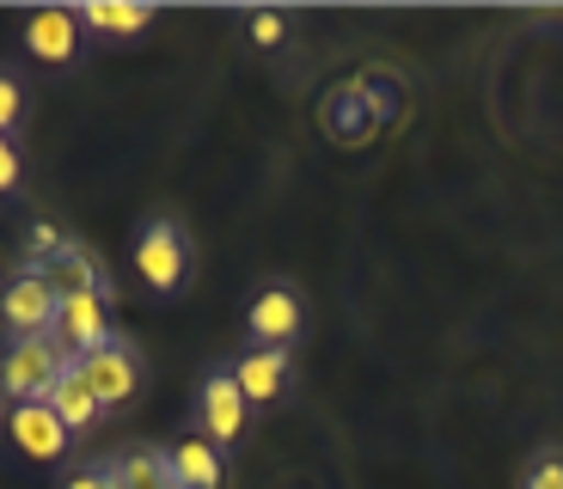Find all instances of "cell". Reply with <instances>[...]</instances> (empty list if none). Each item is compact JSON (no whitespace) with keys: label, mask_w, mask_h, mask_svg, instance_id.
I'll return each instance as SVG.
<instances>
[{"label":"cell","mask_w":563,"mask_h":489,"mask_svg":"<svg viewBox=\"0 0 563 489\" xmlns=\"http://www.w3.org/2000/svg\"><path fill=\"white\" fill-rule=\"evenodd\" d=\"M129 264H135L141 288L154 293V300H178L197 276V245H190V226L178 214H147L135 226V245H129Z\"/></svg>","instance_id":"1"},{"label":"cell","mask_w":563,"mask_h":489,"mask_svg":"<svg viewBox=\"0 0 563 489\" xmlns=\"http://www.w3.org/2000/svg\"><path fill=\"white\" fill-rule=\"evenodd\" d=\"M190 429H197L202 441H214L221 453H233L245 441V429H252V404H245V391H240V379H233L227 362L202 367L197 398H190Z\"/></svg>","instance_id":"2"},{"label":"cell","mask_w":563,"mask_h":489,"mask_svg":"<svg viewBox=\"0 0 563 489\" xmlns=\"http://www.w3.org/2000/svg\"><path fill=\"white\" fill-rule=\"evenodd\" d=\"M68 362L74 355L56 336H19V343L0 349V398L7 404H43L56 391V379L68 374Z\"/></svg>","instance_id":"3"},{"label":"cell","mask_w":563,"mask_h":489,"mask_svg":"<svg viewBox=\"0 0 563 489\" xmlns=\"http://www.w3.org/2000/svg\"><path fill=\"white\" fill-rule=\"evenodd\" d=\"M56 312H62V293L43 269L19 264L13 276L0 281V331H7V343H19V336H56Z\"/></svg>","instance_id":"4"},{"label":"cell","mask_w":563,"mask_h":489,"mask_svg":"<svg viewBox=\"0 0 563 489\" xmlns=\"http://www.w3.org/2000/svg\"><path fill=\"white\" fill-rule=\"evenodd\" d=\"M80 374H86V386L99 391L104 416H111V410H129L141 398V386H147V362H141V349L129 336H111L104 349L80 355Z\"/></svg>","instance_id":"5"},{"label":"cell","mask_w":563,"mask_h":489,"mask_svg":"<svg viewBox=\"0 0 563 489\" xmlns=\"http://www.w3.org/2000/svg\"><path fill=\"white\" fill-rule=\"evenodd\" d=\"M307 331V300L295 281H264L245 307V336L257 349H295V336Z\"/></svg>","instance_id":"6"},{"label":"cell","mask_w":563,"mask_h":489,"mask_svg":"<svg viewBox=\"0 0 563 489\" xmlns=\"http://www.w3.org/2000/svg\"><path fill=\"white\" fill-rule=\"evenodd\" d=\"M25 49L43 68H74L86 56V25L74 7H31L25 13Z\"/></svg>","instance_id":"7"},{"label":"cell","mask_w":563,"mask_h":489,"mask_svg":"<svg viewBox=\"0 0 563 489\" xmlns=\"http://www.w3.org/2000/svg\"><path fill=\"white\" fill-rule=\"evenodd\" d=\"M227 367H233V379H240L252 410H276L288 398V386H295V349H257V343H245Z\"/></svg>","instance_id":"8"},{"label":"cell","mask_w":563,"mask_h":489,"mask_svg":"<svg viewBox=\"0 0 563 489\" xmlns=\"http://www.w3.org/2000/svg\"><path fill=\"white\" fill-rule=\"evenodd\" d=\"M117 336V324H111V293H68L62 300V312H56V343L80 362V355H92V349H104Z\"/></svg>","instance_id":"9"},{"label":"cell","mask_w":563,"mask_h":489,"mask_svg":"<svg viewBox=\"0 0 563 489\" xmlns=\"http://www.w3.org/2000/svg\"><path fill=\"white\" fill-rule=\"evenodd\" d=\"M7 441H13V453H25L31 465H56V459H68L74 434L62 429V416L49 404H7Z\"/></svg>","instance_id":"10"},{"label":"cell","mask_w":563,"mask_h":489,"mask_svg":"<svg viewBox=\"0 0 563 489\" xmlns=\"http://www.w3.org/2000/svg\"><path fill=\"white\" fill-rule=\"evenodd\" d=\"M74 13H80L86 37H141L159 19V7L154 0H80Z\"/></svg>","instance_id":"11"},{"label":"cell","mask_w":563,"mask_h":489,"mask_svg":"<svg viewBox=\"0 0 563 489\" xmlns=\"http://www.w3.org/2000/svg\"><path fill=\"white\" fill-rule=\"evenodd\" d=\"M166 459H172V477L184 489H227V453L214 441H202L197 429L184 434L178 447H166Z\"/></svg>","instance_id":"12"},{"label":"cell","mask_w":563,"mask_h":489,"mask_svg":"<svg viewBox=\"0 0 563 489\" xmlns=\"http://www.w3.org/2000/svg\"><path fill=\"white\" fill-rule=\"evenodd\" d=\"M43 404L56 410L62 429H68V434H86V429H99V422H104V404H99V391L86 386L80 362H68V374L56 379V391H49Z\"/></svg>","instance_id":"13"},{"label":"cell","mask_w":563,"mask_h":489,"mask_svg":"<svg viewBox=\"0 0 563 489\" xmlns=\"http://www.w3.org/2000/svg\"><path fill=\"white\" fill-rule=\"evenodd\" d=\"M43 276L56 281L62 300H68V293H111V276H104V264L86 252L80 238H74V245L56 257V264H43Z\"/></svg>","instance_id":"14"},{"label":"cell","mask_w":563,"mask_h":489,"mask_svg":"<svg viewBox=\"0 0 563 489\" xmlns=\"http://www.w3.org/2000/svg\"><path fill=\"white\" fill-rule=\"evenodd\" d=\"M355 98H362V111H367V123H374V135H380L386 123H393L398 111H405V92H398V80L386 68H367V74H355Z\"/></svg>","instance_id":"15"},{"label":"cell","mask_w":563,"mask_h":489,"mask_svg":"<svg viewBox=\"0 0 563 489\" xmlns=\"http://www.w3.org/2000/svg\"><path fill=\"white\" fill-rule=\"evenodd\" d=\"M117 477H123V489H184L178 477H172L166 447H129L123 459H117Z\"/></svg>","instance_id":"16"},{"label":"cell","mask_w":563,"mask_h":489,"mask_svg":"<svg viewBox=\"0 0 563 489\" xmlns=\"http://www.w3.org/2000/svg\"><path fill=\"white\" fill-rule=\"evenodd\" d=\"M324 129H331L338 141H350V147L374 135V123H367V111H362V98H355V86H350V80H343L338 92L324 98Z\"/></svg>","instance_id":"17"},{"label":"cell","mask_w":563,"mask_h":489,"mask_svg":"<svg viewBox=\"0 0 563 489\" xmlns=\"http://www.w3.org/2000/svg\"><path fill=\"white\" fill-rule=\"evenodd\" d=\"M31 123V86L19 80V68H7L0 62V135L19 141V129Z\"/></svg>","instance_id":"18"},{"label":"cell","mask_w":563,"mask_h":489,"mask_svg":"<svg viewBox=\"0 0 563 489\" xmlns=\"http://www.w3.org/2000/svg\"><path fill=\"white\" fill-rule=\"evenodd\" d=\"M288 25H295V19L282 13V7H245V43L264 49V56H276L282 43H288Z\"/></svg>","instance_id":"19"},{"label":"cell","mask_w":563,"mask_h":489,"mask_svg":"<svg viewBox=\"0 0 563 489\" xmlns=\"http://www.w3.org/2000/svg\"><path fill=\"white\" fill-rule=\"evenodd\" d=\"M74 238L62 233V221H49V214H43V221H31L25 226V269H43V264H56L62 252H68Z\"/></svg>","instance_id":"20"},{"label":"cell","mask_w":563,"mask_h":489,"mask_svg":"<svg viewBox=\"0 0 563 489\" xmlns=\"http://www.w3.org/2000/svg\"><path fill=\"white\" fill-rule=\"evenodd\" d=\"M521 489H563V447H539L521 471Z\"/></svg>","instance_id":"21"},{"label":"cell","mask_w":563,"mask_h":489,"mask_svg":"<svg viewBox=\"0 0 563 489\" xmlns=\"http://www.w3.org/2000/svg\"><path fill=\"white\" fill-rule=\"evenodd\" d=\"M19 190H25V147L0 135V202H13Z\"/></svg>","instance_id":"22"},{"label":"cell","mask_w":563,"mask_h":489,"mask_svg":"<svg viewBox=\"0 0 563 489\" xmlns=\"http://www.w3.org/2000/svg\"><path fill=\"white\" fill-rule=\"evenodd\" d=\"M62 489H123V477H117V459H92L62 477Z\"/></svg>","instance_id":"23"}]
</instances>
